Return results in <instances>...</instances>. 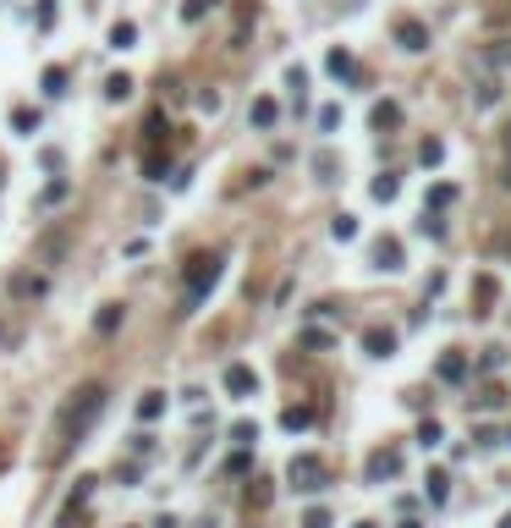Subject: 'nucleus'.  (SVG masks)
<instances>
[{
	"mask_svg": "<svg viewBox=\"0 0 511 528\" xmlns=\"http://www.w3.org/2000/svg\"><path fill=\"white\" fill-rule=\"evenodd\" d=\"M303 528H330V512H325V507H313V512L303 517Z\"/></svg>",
	"mask_w": 511,
	"mask_h": 528,
	"instance_id": "obj_27",
	"label": "nucleus"
},
{
	"mask_svg": "<svg viewBox=\"0 0 511 528\" xmlns=\"http://www.w3.org/2000/svg\"><path fill=\"white\" fill-rule=\"evenodd\" d=\"M434 369H440V380H451V385H456V380H468V358H462L456 347H451V352H446L440 363H434Z\"/></svg>",
	"mask_w": 511,
	"mask_h": 528,
	"instance_id": "obj_10",
	"label": "nucleus"
},
{
	"mask_svg": "<svg viewBox=\"0 0 511 528\" xmlns=\"http://www.w3.org/2000/svg\"><path fill=\"white\" fill-rule=\"evenodd\" d=\"M500 528H511V517H500Z\"/></svg>",
	"mask_w": 511,
	"mask_h": 528,
	"instance_id": "obj_31",
	"label": "nucleus"
},
{
	"mask_svg": "<svg viewBox=\"0 0 511 528\" xmlns=\"http://www.w3.org/2000/svg\"><path fill=\"white\" fill-rule=\"evenodd\" d=\"M11 122H17L22 132H33V127H39V116H33V105H17V110H11Z\"/></svg>",
	"mask_w": 511,
	"mask_h": 528,
	"instance_id": "obj_20",
	"label": "nucleus"
},
{
	"mask_svg": "<svg viewBox=\"0 0 511 528\" xmlns=\"http://www.w3.org/2000/svg\"><path fill=\"white\" fill-rule=\"evenodd\" d=\"M374 264H380V270H402V242H396V237H380V242H374Z\"/></svg>",
	"mask_w": 511,
	"mask_h": 528,
	"instance_id": "obj_8",
	"label": "nucleus"
},
{
	"mask_svg": "<svg viewBox=\"0 0 511 528\" xmlns=\"http://www.w3.org/2000/svg\"><path fill=\"white\" fill-rule=\"evenodd\" d=\"M446 204H456V188H451V182H434L429 188V215H440Z\"/></svg>",
	"mask_w": 511,
	"mask_h": 528,
	"instance_id": "obj_15",
	"label": "nucleus"
},
{
	"mask_svg": "<svg viewBox=\"0 0 511 528\" xmlns=\"http://www.w3.org/2000/svg\"><path fill=\"white\" fill-rule=\"evenodd\" d=\"M363 352H368V358H390V352H396V336H390V330H368Z\"/></svg>",
	"mask_w": 511,
	"mask_h": 528,
	"instance_id": "obj_11",
	"label": "nucleus"
},
{
	"mask_svg": "<svg viewBox=\"0 0 511 528\" xmlns=\"http://www.w3.org/2000/svg\"><path fill=\"white\" fill-rule=\"evenodd\" d=\"M396 473H402V451H374V457H368V468H363L368 485H380V479H396Z\"/></svg>",
	"mask_w": 511,
	"mask_h": 528,
	"instance_id": "obj_5",
	"label": "nucleus"
},
{
	"mask_svg": "<svg viewBox=\"0 0 511 528\" xmlns=\"http://www.w3.org/2000/svg\"><path fill=\"white\" fill-rule=\"evenodd\" d=\"M220 270H225L220 254H198L193 259V275H187V292H182V314H198V308H204V297L215 292Z\"/></svg>",
	"mask_w": 511,
	"mask_h": 528,
	"instance_id": "obj_2",
	"label": "nucleus"
},
{
	"mask_svg": "<svg viewBox=\"0 0 511 528\" xmlns=\"http://www.w3.org/2000/svg\"><path fill=\"white\" fill-rule=\"evenodd\" d=\"M132 44H138V28H132V22H116V28H110V50H132Z\"/></svg>",
	"mask_w": 511,
	"mask_h": 528,
	"instance_id": "obj_16",
	"label": "nucleus"
},
{
	"mask_svg": "<svg viewBox=\"0 0 511 528\" xmlns=\"http://www.w3.org/2000/svg\"><path fill=\"white\" fill-rule=\"evenodd\" d=\"M357 528H374V523H357Z\"/></svg>",
	"mask_w": 511,
	"mask_h": 528,
	"instance_id": "obj_33",
	"label": "nucleus"
},
{
	"mask_svg": "<svg viewBox=\"0 0 511 528\" xmlns=\"http://www.w3.org/2000/svg\"><path fill=\"white\" fill-rule=\"evenodd\" d=\"M506 435H511V429H506Z\"/></svg>",
	"mask_w": 511,
	"mask_h": 528,
	"instance_id": "obj_34",
	"label": "nucleus"
},
{
	"mask_svg": "<svg viewBox=\"0 0 511 528\" xmlns=\"http://www.w3.org/2000/svg\"><path fill=\"white\" fill-rule=\"evenodd\" d=\"M104 413V385H77L72 397H66V407H61V419H55V435H61V446H55V457H72L82 446V435L94 429V419Z\"/></svg>",
	"mask_w": 511,
	"mask_h": 528,
	"instance_id": "obj_1",
	"label": "nucleus"
},
{
	"mask_svg": "<svg viewBox=\"0 0 511 528\" xmlns=\"http://www.w3.org/2000/svg\"><path fill=\"white\" fill-rule=\"evenodd\" d=\"M490 297H495V281L484 275V281H478V314H490Z\"/></svg>",
	"mask_w": 511,
	"mask_h": 528,
	"instance_id": "obj_25",
	"label": "nucleus"
},
{
	"mask_svg": "<svg viewBox=\"0 0 511 528\" xmlns=\"http://www.w3.org/2000/svg\"><path fill=\"white\" fill-rule=\"evenodd\" d=\"M44 94H66V66H50V72H44Z\"/></svg>",
	"mask_w": 511,
	"mask_h": 528,
	"instance_id": "obj_19",
	"label": "nucleus"
},
{
	"mask_svg": "<svg viewBox=\"0 0 511 528\" xmlns=\"http://www.w3.org/2000/svg\"><path fill=\"white\" fill-rule=\"evenodd\" d=\"M0 463H6V446H0Z\"/></svg>",
	"mask_w": 511,
	"mask_h": 528,
	"instance_id": "obj_32",
	"label": "nucleus"
},
{
	"mask_svg": "<svg viewBox=\"0 0 511 528\" xmlns=\"http://www.w3.org/2000/svg\"><path fill=\"white\" fill-rule=\"evenodd\" d=\"M418 446H440V424H434V419L418 424Z\"/></svg>",
	"mask_w": 511,
	"mask_h": 528,
	"instance_id": "obj_24",
	"label": "nucleus"
},
{
	"mask_svg": "<svg viewBox=\"0 0 511 528\" xmlns=\"http://www.w3.org/2000/svg\"><path fill=\"white\" fill-rule=\"evenodd\" d=\"M500 182H506V193H511V160H506V171H500Z\"/></svg>",
	"mask_w": 511,
	"mask_h": 528,
	"instance_id": "obj_30",
	"label": "nucleus"
},
{
	"mask_svg": "<svg viewBox=\"0 0 511 528\" xmlns=\"http://www.w3.org/2000/svg\"><path fill=\"white\" fill-rule=\"evenodd\" d=\"M253 435H259L253 424H237V429H231V441H237V446H253Z\"/></svg>",
	"mask_w": 511,
	"mask_h": 528,
	"instance_id": "obj_28",
	"label": "nucleus"
},
{
	"mask_svg": "<svg viewBox=\"0 0 511 528\" xmlns=\"http://www.w3.org/2000/svg\"><path fill=\"white\" fill-rule=\"evenodd\" d=\"M330 232L341 237V242H352V237H357V220H352V215H335V226H330Z\"/></svg>",
	"mask_w": 511,
	"mask_h": 528,
	"instance_id": "obj_21",
	"label": "nucleus"
},
{
	"mask_svg": "<svg viewBox=\"0 0 511 528\" xmlns=\"http://www.w3.org/2000/svg\"><path fill=\"white\" fill-rule=\"evenodd\" d=\"M94 325H99V330H116V325H122V308H116V303H110V308H104V314L94 319Z\"/></svg>",
	"mask_w": 511,
	"mask_h": 528,
	"instance_id": "obj_26",
	"label": "nucleus"
},
{
	"mask_svg": "<svg viewBox=\"0 0 511 528\" xmlns=\"http://www.w3.org/2000/svg\"><path fill=\"white\" fill-rule=\"evenodd\" d=\"M396 44H402L407 55H424V50H429V28H424L418 17H402L396 22Z\"/></svg>",
	"mask_w": 511,
	"mask_h": 528,
	"instance_id": "obj_4",
	"label": "nucleus"
},
{
	"mask_svg": "<svg viewBox=\"0 0 511 528\" xmlns=\"http://www.w3.org/2000/svg\"><path fill=\"white\" fill-rule=\"evenodd\" d=\"M144 171H149V182H160V176H165V154H149Z\"/></svg>",
	"mask_w": 511,
	"mask_h": 528,
	"instance_id": "obj_29",
	"label": "nucleus"
},
{
	"mask_svg": "<svg viewBox=\"0 0 511 528\" xmlns=\"http://www.w3.org/2000/svg\"><path fill=\"white\" fill-rule=\"evenodd\" d=\"M127 94H132V77H127V72H110V77H104V99H116V105H122Z\"/></svg>",
	"mask_w": 511,
	"mask_h": 528,
	"instance_id": "obj_13",
	"label": "nucleus"
},
{
	"mask_svg": "<svg viewBox=\"0 0 511 528\" xmlns=\"http://www.w3.org/2000/svg\"><path fill=\"white\" fill-rule=\"evenodd\" d=\"M325 479H330V468H325V457H313V451L291 457V468H286V485L291 490H319Z\"/></svg>",
	"mask_w": 511,
	"mask_h": 528,
	"instance_id": "obj_3",
	"label": "nucleus"
},
{
	"mask_svg": "<svg viewBox=\"0 0 511 528\" xmlns=\"http://www.w3.org/2000/svg\"><path fill=\"white\" fill-rule=\"evenodd\" d=\"M247 116H253V127H259V132H269V127H275V122H281V105H275V94H259V99H253V110H247Z\"/></svg>",
	"mask_w": 511,
	"mask_h": 528,
	"instance_id": "obj_7",
	"label": "nucleus"
},
{
	"mask_svg": "<svg viewBox=\"0 0 511 528\" xmlns=\"http://www.w3.org/2000/svg\"><path fill=\"white\" fill-rule=\"evenodd\" d=\"M440 160H446V144H440V138H424V144H418V166H440Z\"/></svg>",
	"mask_w": 511,
	"mask_h": 528,
	"instance_id": "obj_17",
	"label": "nucleus"
},
{
	"mask_svg": "<svg viewBox=\"0 0 511 528\" xmlns=\"http://www.w3.org/2000/svg\"><path fill=\"white\" fill-rule=\"evenodd\" d=\"M209 6H215V0H182V22H198Z\"/></svg>",
	"mask_w": 511,
	"mask_h": 528,
	"instance_id": "obj_23",
	"label": "nucleus"
},
{
	"mask_svg": "<svg viewBox=\"0 0 511 528\" xmlns=\"http://www.w3.org/2000/svg\"><path fill=\"white\" fill-rule=\"evenodd\" d=\"M330 72H335V77H357V66H352V55H347V50H330Z\"/></svg>",
	"mask_w": 511,
	"mask_h": 528,
	"instance_id": "obj_18",
	"label": "nucleus"
},
{
	"mask_svg": "<svg viewBox=\"0 0 511 528\" xmlns=\"http://www.w3.org/2000/svg\"><path fill=\"white\" fill-rule=\"evenodd\" d=\"M396 193H402V176H396V171H385V176H374V198H380V204H390Z\"/></svg>",
	"mask_w": 511,
	"mask_h": 528,
	"instance_id": "obj_14",
	"label": "nucleus"
},
{
	"mask_svg": "<svg viewBox=\"0 0 511 528\" xmlns=\"http://www.w3.org/2000/svg\"><path fill=\"white\" fill-rule=\"evenodd\" d=\"M225 391H231V397H253V391H259V375H253L247 363H231V369H225Z\"/></svg>",
	"mask_w": 511,
	"mask_h": 528,
	"instance_id": "obj_6",
	"label": "nucleus"
},
{
	"mask_svg": "<svg viewBox=\"0 0 511 528\" xmlns=\"http://www.w3.org/2000/svg\"><path fill=\"white\" fill-rule=\"evenodd\" d=\"M402 127V105H396V99H380V105H374V132H396Z\"/></svg>",
	"mask_w": 511,
	"mask_h": 528,
	"instance_id": "obj_9",
	"label": "nucleus"
},
{
	"mask_svg": "<svg viewBox=\"0 0 511 528\" xmlns=\"http://www.w3.org/2000/svg\"><path fill=\"white\" fill-rule=\"evenodd\" d=\"M165 413V397L160 391H144V397H138V424H154Z\"/></svg>",
	"mask_w": 511,
	"mask_h": 528,
	"instance_id": "obj_12",
	"label": "nucleus"
},
{
	"mask_svg": "<svg viewBox=\"0 0 511 528\" xmlns=\"http://www.w3.org/2000/svg\"><path fill=\"white\" fill-rule=\"evenodd\" d=\"M446 485H451L446 468H434V473H429V501H446Z\"/></svg>",
	"mask_w": 511,
	"mask_h": 528,
	"instance_id": "obj_22",
	"label": "nucleus"
}]
</instances>
